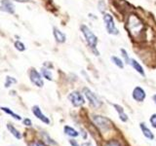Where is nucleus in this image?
Here are the masks:
<instances>
[{"label": "nucleus", "instance_id": "nucleus-1", "mask_svg": "<svg viewBox=\"0 0 156 146\" xmlns=\"http://www.w3.org/2000/svg\"><path fill=\"white\" fill-rule=\"evenodd\" d=\"M126 27L131 34V36L134 38H139L144 30V26L143 22L135 15L129 16L128 19H127Z\"/></svg>", "mask_w": 156, "mask_h": 146}, {"label": "nucleus", "instance_id": "nucleus-2", "mask_svg": "<svg viewBox=\"0 0 156 146\" xmlns=\"http://www.w3.org/2000/svg\"><path fill=\"white\" fill-rule=\"evenodd\" d=\"M80 29H81L82 34L84 35V38L86 40L87 45L92 49V51L95 53L96 56H99L100 53L97 51L98 37L96 36V34L93 32L87 26H85V24H82V26H80Z\"/></svg>", "mask_w": 156, "mask_h": 146}, {"label": "nucleus", "instance_id": "nucleus-3", "mask_svg": "<svg viewBox=\"0 0 156 146\" xmlns=\"http://www.w3.org/2000/svg\"><path fill=\"white\" fill-rule=\"evenodd\" d=\"M93 122H94L95 126L101 130H108L112 128V123L111 121L104 116H99V115H94L92 118Z\"/></svg>", "mask_w": 156, "mask_h": 146}, {"label": "nucleus", "instance_id": "nucleus-4", "mask_svg": "<svg viewBox=\"0 0 156 146\" xmlns=\"http://www.w3.org/2000/svg\"><path fill=\"white\" fill-rule=\"evenodd\" d=\"M104 22L107 33L111 34V35H117L119 33V30L115 26L113 17L110 14H104Z\"/></svg>", "mask_w": 156, "mask_h": 146}, {"label": "nucleus", "instance_id": "nucleus-5", "mask_svg": "<svg viewBox=\"0 0 156 146\" xmlns=\"http://www.w3.org/2000/svg\"><path fill=\"white\" fill-rule=\"evenodd\" d=\"M67 99H69V101L71 102V104L75 107H79L82 106L85 103V99L84 96H82L81 92H79L78 91H74L70 92L69 95L67 96Z\"/></svg>", "mask_w": 156, "mask_h": 146}, {"label": "nucleus", "instance_id": "nucleus-6", "mask_svg": "<svg viewBox=\"0 0 156 146\" xmlns=\"http://www.w3.org/2000/svg\"><path fill=\"white\" fill-rule=\"evenodd\" d=\"M83 92H84L85 96L87 97V99L89 100L90 104L93 107H95V108H99V107L101 105V101L100 100V99L90 89H88V88H84V89H83Z\"/></svg>", "mask_w": 156, "mask_h": 146}, {"label": "nucleus", "instance_id": "nucleus-7", "mask_svg": "<svg viewBox=\"0 0 156 146\" xmlns=\"http://www.w3.org/2000/svg\"><path fill=\"white\" fill-rule=\"evenodd\" d=\"M28 75H29V79H30V81L33 85L37 86L38 88H42L44 86L42 75L37 70L34 69V68H31V69L29 70Z\"/></svg>", "mask_w": 156, "mask_h": 146}, {"label": "nucleus", "instance_id": "nucleus-8", "mask_svg": "<svg viewBox=\"0 0 156 146\" xmlns=\"http://www.w3.org/2000/svg\"><path fill=\"white\" fill-rule=\"evenodd\" d=\"M0 11L14 15L15 12H16V9H15V5L11 0H1V4H0Z\"/></svg>", "mask_w": 156, "mask_h": 146}, {"label": "nucleus", "instance_id": "nucleus-9", "mask_svg": "<svg viewBox=\"0 0 156 146\" xmlns=\"http://www.w3.org/2000/svg\"><path fill=\"white\" fill-rule=\"evenodd\" d=\"M32 113L34 114V116H35L36 118H38L40 121H42L43 123H45L47 125L50 124V120L48 119V117H46L45 115L42 113L40 107H39L38 105H34L32 107Z\"/></svg>", "mask_w": 156, "mask_h": 146}, {"label": "nucleus", "instance_id": "nucleus-10", "mask_svg": "<svg viewBox=\"0 0 156 146\" xmlns=\"http://www.w3.org/2000/svg\"><path fill=\"white\" fill-rule=\"evenodd\" d=\"M133 99L136 101H139L141 102L144 101L145 99V92L143 88L140 87H136L134 91H133Z\"/></svg>", "mask_w": 156, "mask_h": 146}, {"label": "nucleus", "instance_id": "nucleus-11", "mask_svg": "<svg viewBox=\"0 0 156 146\" xmlns=\"http://www.w3.org/2000/svg\"><path fill=\"white\" fill-rule=\"evenodd\" d=\"M53 34H54V37H55L56 41L58 43L62 44V43H65L66 42V34L63 33L62 30H60V29H58V27H56V26L53 27Z\"/></svg>", "mask_w": 156, "mask_h": 146}, {"label": "nucleus", "instance_id": "nucleus-12", "mask_svg": "<svg viewBox=\"0 0 156 146\" xmlns=\"http://www.w3.org/2000/svg\"><path fill=\"white\" fill-rule=\"evenodd\" d=\"M140 130H141V131H143L144 135L145 136L146 138L149 139V140H153L154 139V134H153V133L147 128V127L145 126L144 123H140Z\"/></svg>", "mask_w": 156, "mask_h": 146}, {"label": "nucleus", "instance_id": "nucleus-13", "mask_svg": "<svg viewBox=\"0 0 156 146\" xmlns=\"http://www.w3.org/2000/svg\"><path fill=\"white\" fill-rule=\"evenodd\" d=\"M129 64H131L132 66H133L134 69H135L136 72H138V73H140V74L141 76H144V70L143 66H141L136 60H134V58H131Z\"/></svg>", "mask_w": 156, "mask_h": 146}, {"label": "nucleus", "instance_id": "nucleus-14", "mask_svg": "<svg viewBox=\"0 0 156 146\" xmlns=\"http://www.w3.org/2000/svg\"><path fill=\"white\" fill-rule=\"evenodd\" d=\"M113 106H114V108L116 109V111L118 112L120 120L122 122H127V121H128V116H127V114L124 112L123 107L118 105V104H113Z\"/></svg>", "mask_w": 156, "mask_h": 146}, {"label": "nucleus", "instance_id": "nucleus-15", "mask_svg": "<svg viewBox=\"0 0 156 146\" xmlns=\"http://www.w3.org/2000/svg\"><path fill=\"white\" fill-rule=\"evenodd\" d=\"M42 136H43V142L47 146H58V143L56 141L52 139L46 133H42Z\"/></svg>", "mask_w": 156, "mask_h": 146}, {"label": "nucleus", "instance_id": "nucleus-16", "mask_svg": "<svg viewBox=\"0 0 156 146\" xmlns=\"http://www.w3.org/2000/svg\"><path fill=\"white\" fill-rule=\"evenodd\" d=\"M7 129L10 130V133H11L17 139H21V138L23 137L22 134L20 133V131H19L16 128H15L14 126H12L11 124H8V125H7Z\"/></svg>", "mask_w": 156, "mask_h": 146}, {"label": "nucleus", "instance_id": "nucleus-17", "mask_svg": "<svg viewBox=\"0 0 156 146\" xmlns=\"http://www.w3.org/2000/svg\"><path fill=\"white\" fill-rule=\"evenodd\" d=\"M63 130H65L66 134L71 136V137H77V136L79 135V133H78L76 130H74L73 128H71V127H69V126H66Z\"/></svg>", "mask_w": 156, "mask_h": 146}, {"label": "nucleus", "instance_id": "nucleus-18", "mask_svg": "<svg viewBox=\"0 0 156 146\" xmlns=\"http://www.w3.org/2000/svg\"><path fill=\"white\" fill-rule=\"evenodd\" d=\"M41 75L42 77H44L45 79H47L48 81H52L53 80V75H52V72L48 69L47 67H43L41 68Z\"/></svg>", "mask_w": 156, "mask_h": 146}, {"label": "nucleus", "instance_id": "nucleus-19", "mask_svg": "<svg viewBox=\"0 0 156 146\" xmlns=\"http://www.w3.org/2000/svg\"><path fill=\"white\" fill-rule=\"evenodd\" d=\"M1 110L4 111V112H6L7 114H10L11 116H13V118H14V119H16L17 121H21V120H22V117H21V116L18 115V114H16L15 112H13L10 108H8V107H1Z\"/></svg>", "mask_w": 156, "mask_h": 146}, {"label": "nucleus", "instance_id": "nucleus-20", "mask_svg": "<svg viewBox=\"0 0 156 146\" xmlns=\"http://www.w3.org/2000/svg\"><path fill=\"white\" fill-rule=\"evenodd\" d=\"M15 84H17V80L15 79L14 77L6 76V79H5V83H4L5 88H10V87L15 85Z\"/></svg>", "mask_w": 156, "mask_h": 146}, {"label": "nucleus", "instance_id": "nucleus-21", "mask_svg": "<svg viewBox=\"0 0 156 146\" xmlns=\"http://www.w3.org/2000/svg\"><path fill=\"white\" fill-rule=\"evenodd\" d=\"M111 61L113 62L117 67H119V68H123L124 67V62L122 61L119 57H117L115 56H112L111 57Z\"/></svg>", "mask_w": 156, "mask_h": 146}, {"label": "nucleus", "instance_id": "nucleus-22", "mask_svg": "<svg viewBox=\"0 0 156 146\" xmlns=\"http://www.w3.org/2000/svg\"><path fill=\"white\" fill-rule=\"evenodd\" d=\"M14 46H15V48H16L19 52H24V51L27 50L26 45H24V44H23V42L19 41V40L14 43Z\"/></svg>", "mask_w": 156, "mask_h": 146}, {"label": "nucleus", "instance_id": "nucleus-23", "mask_svg": "<svg viewBox=\"0 0 156 146\" xmlns=\"http://www.w3.org/2000/svg\"><path fill=\"white\" fill-rule=\"evenodd\" d=\"M102 146H122V144L118 140L111 139V140H108V141H106V142H105Z\"/></svg>", "mask_w": 156, "mask_h": 146}, {"label": "nucleus", "instance_id": "nucleus-24", "mask_svg": "<svg viewBox=\"0 0 156 146\" xmlns=\"http://www.w3.org/2000/svg\"><path fill=\"white\" fill-rule=\"evenodd\" d=\"M121 54H122V57H123V58L125 60V62L127 63V64H129L131 58L129 57L128 53H127V51H126V50H124V49H121Z\"/></svg>", "mask_w": 156, "mask_h": 146}, {"label": "nucleus", "instance_id": "nucleus-25", "mask_svg": "<svg viewBox=\"0 0 156 146\" xmlns=\"http://www.w3.org/2000/svg\"><path fill=\"white\" fill-rule=\"evenodd\" d=\"M98 8H99V11L101 12V13H105V1H100L99 3H98Z\"/></svg>", "mask_w": 156, "mask_h": 146}, {"label": "nucleus", "instance_id": "nucleus-26", "mask_svg": "<svg viewBox=\"0 0 156 146\" xmlns=\"http://www.w3.org/2000/svg\"><path fill=\"white\" fill-rule=\"evenodd\" d=\"M149 121H150L151 126H152L154 129H156V113H154V114L151 115Z\"/></svg>", "mask_w": 156, "mask_h": 146}, {"label": "nucleus", "instance_id": "nucleus-27", "mask_svg": "<svg viewBox=\"0 0 156 146\" xmlns=\"http://www.w3.org/2000/svg\"><path fill=\"white\" fill-rule=\"evenodd\" d=\"M30 146H47V145L44 142H42V141H35V142L30 144Z\"/></svg>", "mask_w": 156, "mask_h": 146}, {"label": "nucleus", "instance_id": "nucleus-28", "mask_svg": "<svg viewBox=\"0 0 156 146\" xmlns=\"http://www.w3.org/2000/svg\"><path fill=\"white\" fill-rule=\"evenodd\" d=\"M23 125H26V126L30 127V126L32 125V122H31V120H30V119L27 118V119H24V120H23Z\"/></svg>", "mask_w": 156, "mask_h": 146}, {"label": "nucleus", "instance_id": "nucleus-29", "mask_svg": "<svg viewBox=\"0 0 156 146\" xmlns=\"http://www.w3.org/2000/svg\"><path fill=\"white\" fill-rule=\"evenodd\" d=\"M69 143H70L72 146H79L78 142H77L76 140H74V139H70V140H69Z\"/></svg>", "mask_w": 156, "mask_h": 146}, {"label": "nucleus", "instance_id": "nucleus-30", "mask_svg": "<svg viewBox=\"0 0 156 146\" xmlns=\"http://www.w3.org/2000/svg\"><path fill=\"white\" fill-rule=\"evenodd\" d=\"M14 1L19 2V3H27V2H30V0H14Z\"/></svg>", "mask_w": 156, "mask_h": 146}, {"label": "nucleus", "instance_id": "nucleus-31", "mask_svg": "<svg viewBox=\"0 0 156 146\" xmlns=\"http://www.w3.org/2000/svg\"><path fill=\"white\" fill-rule=\"evenodd\" d=\"M153 100H154V102L156 103V95H154V96H153Z\"/></svg>", "mask_w": 156, "mask_h": 146}]
</instances>
